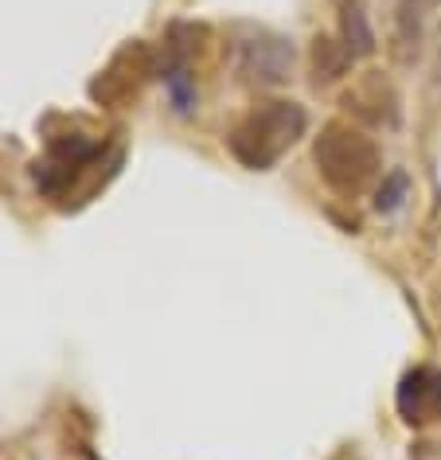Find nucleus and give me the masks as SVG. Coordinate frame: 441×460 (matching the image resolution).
<instances>
[{"label":"nucleus","instance_id":"f257e3e1","mask_svg":"<svg viewBox=\"0 0 441 460\" xmlns=\"http://www.w3.org/2000/svg\"><path fill=\"white\" fill-rule=\"evenodd\" d=\"M305 110L297 102H266V106L250 110L247 118L230 133V153L254 172H266L282 160L297 137L305 133Z\"/></svg>","mask_w":441,"mask_h":460},{"label":"nucleus","instance_id":"f03ea898","mask_svg":"<svg viewBox=\"0 0 441 460\" xmlns=\"http://www.w3.org/2000/svg\"><path fill=\"white\" fill-rule=\"evenodd\" d=\"M317 168L324 183L340 195H359L371 180L379 176V148L367 133L352 129V125H328L320 137H317Z\"/></svg>","mask_w":441,"mask_h":460},{"label":"nucleus","instance_id":"7ed1b4c3","mask_svg":"<svg viewBox=\"0 0 441 460\" xmlns=\"http://www.w3.org/2000/svg\"><path fill=\"white\" fill-rule=\"evenodd\" d=\"M394 402H399L402 421H410V425L437 421L441 418V371H434V367H414L399 383Z\"/></svg>","mask_w":441,"mask_h":460},{"label":"nucleus","instance_id":"20e7f679","mask_svg":"<svg viewBox=\"0 0 441 460\" xmlns=\"http://www.w3.org/2000/svg\"><path fill=\"white\" fill-rule=\"evenodd\" d=\"M289 63H293V48L285 40H254L242 48V71L250 78H262V83H282Z\"/></svg>","mask_w":441,"mask_h":460},{"label":"nucleus","instance_id":"39448f33","mask_svg":"<svg viewBox=\"0 0 441 460\" xmlns=\"http://www.w3.org/2000/svg\"><path fill=\"white\" fill-rule=\"evenodd\" d=\"M344 36H347L344 48L352 51V59H356V55H371V48H375V36H371L367 20H364V13H359L356 4L344 8Z\"/></svg>","mask_w":441,"mask_h":460},{"label":"nucleus","instance_id":"423d86ee","mask_svg":"<svg viewBox=\"0 0 441 460\" xmlns=\"http://www.w3.org/2000/svg\"><path fill=\"white\" fill-rule=\"evenodd\" d=\"M406 191H410V180H406V172H391L387 180H382V188L375 195V211L379 215H394L406 199Z\"/></svg>","mask_w":441,"mask_h":460},{"label":"nucleus","instance_id":"0eeeda50","mask_svg":"<svg viewBox=\"0 0 441 460\" xmlns=\"http://www.w3.org/2000/svg\"><path fill=\"white\" fill-rule=\"evenodd\" d=\"M165 83H168L172 106H176L180 113H188L192 102H195V83L188 78V66H172V71H165Z\"/></svg>","mask_w":441,"mask_h":460}]
</instances>
